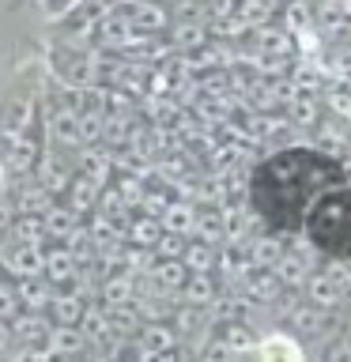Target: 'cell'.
Segmentation results:
<instances>
[{
	"mask_svg": "<svg viewBox=\"0 0 351 362\" xmlns=\"http://www.w3.org/2000/svg\"><path fill=\"white\" fill-rule=\"evenodd\" d=\"M155 249H159V257H181V249H185V242H181L178 234H166L163 242H155Z\"/></svg>",
	"mask_w": 351,
	"mask_h": 362,
	"instance_id": "22",
	"label": "cell"
},
{
	"mask_svg": "<svg viewBox=\"0 0 351 362\" xmlns=\"http://www.w3.org/2000/svg\"><path fill=\"white\" fill-rule=\"evenodd\" d=\"M0 268H4V264H0Z\"/></svg>",
	"mask_w": 351,
	"mask_h": 362,
	"instance_id": "29",
	"label": "cell"
},
{
	"mask_svg": "<svg viewBox=\"0 0 351 362\" xmlns=\"http://www.w3.org/2000/svg\"><path fill=\"white\" fill-rule=\"evenodd\" d=\"M260 358H287V362H299L302 358V347L294 344L291 336H283V332H276V336H265L260 344L253 347Z\"/></svg>",
	"mask_w": 351,
	"mask_h": 362,
	"instance_id": "11",
	"label": "cell"
},
{
	"mask_svg": "<svg viewBox=\"0 0 351 362\" xmlns=\"http://www.w3.org/2000/svg\"><path fill=\"white\" fill-rule=\"evenodd\" d=\"M11 276L23 279V276H42V268H45V253L38 249V242H19V249L11 253L8 260H0Z\"/></svg>",
	"mask_w": 351,
	"mask_h": 362,
	"instance_id": "3",
	"label": "cell"
},
{
	"mask_svg": "<svg viewBox=\"0 0 351 362\" xmlns=\"http://www.w3.org/2000/svg\"><path fill=\"white\" fill-rule=\"evenodd\" d=\"M306 294H310L313 305H321V310H333V305L344 298V291H340V283L328 276V272H317V276H306Z\"/></svg>",
	"mask_w": 351,
	"mask_h": 362,
	"instance_id": "4",
	"label": "cell"
},
{
	"mask_svg": "<svg viewBox=\"0 0 351 362\" xmlns=\"http://www.w3.org/2000/svg\"><path fill=\"white\" fill-rule=\"evenodd\" d=\"M132 234H136V242H140V245H155L159 242V230H155V226H147V223H140Z\"/></svg>",
	"mask_w": 351,
	"mask_h": 362,
	"instance_id": "23",
	"label": "cell"
},
{
	"mask_svg": "<svg viewBox=\"0 0 351 362\" xmlns=\"http://www.w3.org/2000/svg\"><path fill=\"white\" fill-rule=\"evenodd\" d=\"M344 336L351 339V317H347V325H344Z\"/></svg>",
	"mask_w": 351,
	"mask_h": 362,
	"instance_id": "26",
	"label": "cell"
},
{
	"mask_svg": "<svg viewBox=\"0 0 351 362\" xmlns=\"http://www.w3.org/2000/svg\"><path fill=\"white\" fill-rule=\"evenodd\" d=\"M344 11H351V0H344Z\"/></svg>",
	"mask_w": 351,
	"mask_h": 362,
	"instance_id": "27",
	"label": "cell"
},
{
	"mask_svg": "<svg viewBox=\"0 0 351 362\" xmlns=\"http://www.w3.org/2000/svg\"><path fill=\"white\" fill-rule=\"evenodd\" d=\"M19 310H23V305H19L16 287H4V283H0V317H4V321H11Z\"/></svg>",
	"mask_w": 351,
	"mask_h": 362,
	"instance_id": "19",
	"label": "cell"
},
{
	"mask_svg": "<svg viewBox=\"0 0 351 362\" xmlns=\"http://www.w3.org/2000/svg\"><path fill=\"white\" fill-rule=\"evenodd\" d=\"M8 344H11V325L4 321V317H0V351H4Z\"/></svg>",
	"mask_w": 351,
	"mask_h": 362,
	"instance_id": "25",
	"label": "cell"
},
{
	"mask_svg": "<svg viewBox=\"0 0 351 362\" xmlns=\"http://www.w3.org/2000/svg\"><path fill=\"white\" fill-rule=\"evenodd\" d=\"M106 302L110 305H129L132 302V283L129 279H110L106 283Z\"/></svg>",
	"mask_w": 351,
	"mask_h": 362,
	"instance_id": "18",
	"label": "cell"
},
{
	"mask_svg": "<svg viewBox=\"0 0 351 362\" xmlns=\"http://www.w3.org/2000/svg\"><path fill=\"white\" fill-rule=\"evenodd\" d=\"M272 276L280 279V287H302L306 276H310V264L299 253H280L276 264H272Z\"/></svg>",
	"mask_w": 351,
	"mask_h": 362,
	"instance_id": "6",
	"label": "cell"
},
{
	"mask_svg": "<svg viewBox=\"0 0 351 362\" xmlns=\"http://www.w3.org/2000/svg\"><path fill=\"white\" fill-rule=\"evenodd\" d=\"M181 260H185L189 272H212V242H185V249H181Z\"/></svg>",
	"mask_w": 351,
	"mask_h": 362,
	"instance_id": "15",
	"label": "cell"
},
{
	"mask_svg": "<svg viewBox=\"0 0 351 362\" xmlns=\"http://www.w3.org/2000/svg\"><path fill=\"white\" fill-rule=\"evenodd\" d=\"M306 238L321 249L325 257L351 260V189H328L306 211Z\"/></svg>",
	"mask_w": 351,
	"mask_h": 362,
	"instance_id": "2",
	"label": "cell"
},
{
	"mask_svg": "<svg viewBox=\"0 0 351 362\" xmlns=\"http://www.w3.org/2000/svg\"><path fill=\"white\" fill-rule=\"evenodd\" d=\"M325 358H351V339H344V344H336V347H328Z\"/></svg>",
	"mask_w": 351,
	"mask_h": 362,
	"instance_id": "24",
	"label": "cell"
},
{
	"mask_svg": "<svg viewBox=\"0 0 351 362\" xmlns=\"http://www.w3.org/2000/svg\"><path fill=\"white\" fill-rule=\"evenodd\" d=\"M340 181V166L310 147H287L253 174V204L272 226H302L306 211Z\"/></svg>",
	"mask_w": 351,
	"mask_h": 362,
	"instance_id": "1",
	"label": "cell"
},
{
	"mask_svg": "<svg viewBox=\"0 0 351 362\" xmlns=\"http://www.w3.org/2000/svg\"><path fill=\"white\" fill-rule=\"evenodd\" d=\"M291 117L299 121V124H313V121H317V106H313L310 98H299V102L291 106Z\"/></svg>",
	"mask_w": 351,
	"mask_h": 362,
	"instance_id": "21",
	"label": "cell"
},
{
	"mask_svg": "<svg viewBox=\"0 0 351 362\" xmlns=\"http://www.w3.org/2000/svg\"><path fill=\"white\" fill-rule=\"evenodd\" d=\"M151 279H155L163 291H181V283L189 279V268H185V260H181V257H159Z\"/></svg>",
	"mask_w": 351,
	"mask_h": 362,
	"instance_id": "9",
	"label": "cell"
},
{
	"mask_svg": "<svg viewBox=\"0 0 351 362\" xmlns=\"http://www.w3.org/2000/svg\"><path fill=\"white\" fill-rule=\"evenodd\" d=\"M0 177H4V166H0Z\"/></svg>",
	"mask_w": 351,
	"mask_h": 362,
	"instance_id": "28",
	"label": "cell"
},
{
	"mask_svg": "<svg viewBox=\"0 0 351 362\" xmlns=\"http://www.w3.org/2000/svg\"><path fill=\"white\" fill-rule=\"evenodd\" d=\"M84 298L72 291H61V294H50V317L53 325H79V317H84Z\"/></svg>",
	"mask_w": 351,
	"mask_h": 362,
	"instance_id": "7",
	"label": "cell"
},
{
	"mask_svg": "<svg viewBox=\"0 0 351 362\" xmlns=\"http://www.w3.org/2000/svg\"><path fill=\"white\" fill-rule=\"evenodd\" d=\"M192 226H197V215H192L189 208H170V211H166V230H170V234L192 230Z\"/></svg>",
	"mask_w": 351,
	"mask_h": 362,
	"instance_id": "17",
	"label": "cell"
},
{
	"mask_svg": "<svg viewBox=\"0 0 351 362\" xmlns=\"http://www.w3.org/2000/svg\"><path fill=\"white\" fill-rule=\"evenodd\" d=\"M170 347H174V328H166V325H144L140 328V351L163 355Z\"/></svg>",
	"mask_w": 351,
	"mask_h": 362,
	"instance_id": "14",
	"label": "cell"
},
{
	"mask_svg": "<svg viewBox=\"0 0 351 362\" xmlns=\"http://www.w3.org/2000/svg\"><path fill=\"white\" fill-rule=\"evenodd\" d=\"M11 339H23V344H45V336H50L53 321H45L42 313H30V317H11Z\"/></svg>",
	"mask_w": 351,
	"mask_h": 362,
	"instance_id": "5",
	"label": "cell"
},
{
	"mask_svg": "<svg viewBox=\"0 0 351 362\" xmlns=\"http://www.w3.org/2000/svg\"><path fill=\"white\" fill-rule=\"evenodd\" d=\"M181 298H185L189 305H208L212 302V294H215V287H212V272H189V279L181 283Z\"/></svg>",
	"mask_w": 351,
	"mask_h": 362,
	"instance_id": "12",
	"label": "cell"
},
{
	"mask_svg": "<svg viewBox=\"0 0 351 362\" xmlns=\"http://www.w3.org/2000/svg\"><path fill=\"white\" fill-rule=\"evenodd\" d=\"M27 117H30V102H27V98L11 102V110H8V121H4L8 136H19V132H23V124H27Z\"/></svg>",
	"mask_w": 351,
	"mask_h": 362,
	"instance_id": "16",
	"label": "cell"
},
{
	"mask_svg": "<svg viewBox=\"0 0 351 362\" xmlns=\"http://www.w3.org/2000/svg\"><path fill=\"white\" fill-rule=\"evenodd\" d=\"M45 351L50 355H76V351H84V332L76 325H53L45 336Z\"/></svg>",
	"mask_w": 351,
	"mask_h": 362,
	"instance_id": "8",
	"label": "cell"
},
{
	"mask_svg": "<svg viewBox=\"0 0 351 362\" xmlns=\"http://www.w3.org/2000/svg\"><path fill=\"white\" fill-rule=\"evenodd\" d=\"M45 279L50 283H68L76 276V257L72 249H53V253H45Z\"/></svg>",
	"mask_w": 351,
	"mask_h": 362,
	"instance_id": "13",
	"label": "cell"
},
{
	"mask_svg": "<svg viewBox=\"0 0 351 362\" xmlns=\"http://www.w3.org/2000/svg\"><path fill=\"white\" fill-rule=\"evenodd\" d=\"M16 294H19V305L23 310H42V305H50V283H45L42 276H23L19 279V287H16Z\"/></svg>",
	"mask_w": 351,
	"mask_h": 362,
	"instance_id": "10",
	"label": "cell"
},
{
	"mask_svg": "<svg viewBox=\"0 0 351 362\" xmlns=\"http://www.w3.org/2000/svg\"><path fill=\"white\" fill-rule=\"evenodd\" d=\"M276 257H280V245L276 242L268 245V238H260L253 245V264H276Z\"/></svg>",
	"mask_w": 351,
	"mask_h": 362,
	"instance_id": "20",
	"label": "cell"
}]
</instances>
